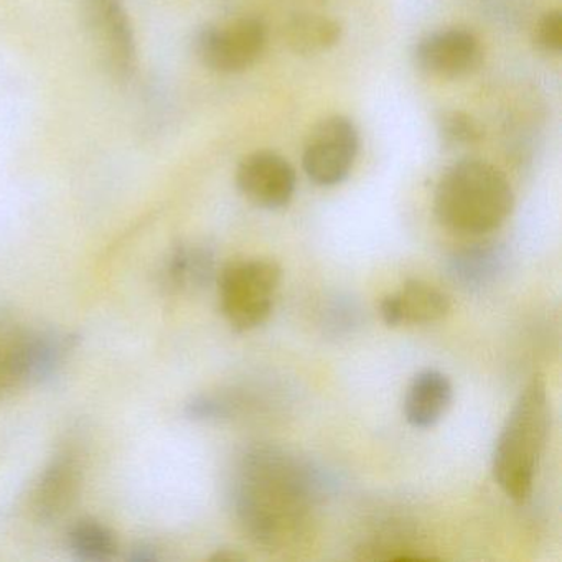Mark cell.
Returning a JSON list of instances; mask_svg holds the SVG:
<instances>
[{
  "label": "cell",
  "instance_id": "obj_4",
  "mask_svg": "<svg viewBox=\"0 0 562 562\" xmlns=\"http://www.w3.org/2000/svg\"><path fill=\"white\" fill-rule=\"evenodd\" d=\"M266 27L259 19L243 18L228 25L205 27L196 37L200 60L218 74H241L261 58Z\"/></svg>",
  "mask_w": 562,
  "mask_h": 562
},
{
  "label": "cell",
  "instance_id": "obj_11",
  "mask_svg": "<svg viewBox=\"0 0 562 562\" xmlns=\"http://www.w3.org/2000/svg\"><path fill=\"white\" fill-rule=\"evenodd\" d=\"M216 274L215 256L202 245H180L169 252L160 282L173 294H195L212 284Z\"/></svg>",
  "mask_w": 562,
  "mask_h": 562
},
{
  "label": "cell",
  "instance_id": "obj_3",
  "mask_svg": "<svg viewBox=\"0 0 562 562\" xmlns=\"http://www.w3.org/2000/svg\"><path fill=\"white\" fill-rule=\"evenodd\" d=\"M282 271L272 259H238L218 276L220 305L236 331H248L268 321Z\"/></svg>",
  "mask_w": 562,
  "mask_h": 562
},
{
  "label": "cell",
  "instance_id": "obj_18",
  "mask_svg": "<svg viewBox=\"0 0 562 562\" xmlns=\"http://www.w3.org/2000/svg\"><path fill=\"white\" fill-rule=\"evenodd\" d=\"M498 265L499 256L495 249H467L452 259V274L463 284H482L495 274Z\"/></svg>",
  "mask_w": 562,
  "mask_h": 562
},
{
  "label": "cell",
  "instance_id": "obj_20",
  "mask_svg": "<svg viewBox=\"0 0 562 562\" xmlns=\"http://www.w3.org/2000/svg\"><path fill=\"white\" fill-rule=\"evenodd\" d=\"M186 414L189 419L193 420L223 419V417L228 416V404H225V401L220 400V397L202 394V396L193 397L187 403Z\"/></svg>",
  "mask_w": 562,
  "mask_h": 562
},
{
  "label": "cell",
  "instance_id": "obj_19",
  "mask_svg": "<svg viewBox=\"0 0 562 562\" xmlns=\"http://www.w3.org/2000/svg\"><path fill=\"white\" fill-rule=\"evenodd\" d=\"M536 47L546 54H559L562 50V12L551 11L539 19L532 35Z\"/></svg>",
  "mask_w": 562,
  "mask_h": 562
},
{
  "label": "cell",
  "instance_id": "obj_2",
  "mask_svg": "<svg viewBox=\"0 0 562 562\" xmlns=\"http://www.w3.org/2000/svg\"><path fill=\"white\" fill-rule=\"evenodd\" d=\"M549 424L548 387L538 374L519 394L493 450V479L513 502L525 503L531 495Z\"/></svg>",
  "mask_w": 562,
  "mask_h": 562
},
{
  "label": "cell",
  "instance_id": "obj_13",
  "mask_svg": "<svg viewBox=\"0 0 562 562\" xmlns=\"http://www.w3.org/2000/svg\"><path fill=\"white\" fill-rule=\"evenodd\" d=\"M77 347V337L54 328H31L27 347V386L52 380Z\"/></svg>",
  "mask_w": 562,
  "mask_h": 562
},
{
  "label": "cell",
  "instance_id": "obj_10",
  "mask_svg": "<svg viewBox=\"0 0 562 562\" xmlns=\"http://www.w3.org/2000/svg\"><path fill=\"white\" fill-rule=\"evenodd\" d=\"M449 311V297L419 279H411L401 291L381 302V315L387 327L432 324L446 317Z\"/></svg>",
  "mask_w": 562,
  "mask_h": 562
},
{
  "label": "cell",
  "instance_id": "obj_7",
  "mask_svg": "<svg viewBox=\"0 0 562 562\" xmlns=\"http://www.w3.org/2000/svg\"><path fill=\"white\" fill-rule=\"evenodd\" d=\"M295 182L294 167L271 150H259L246 157L236 172L239 192L265 210L289 205L294 196Z\"/></svg>",
  "mask_w": 562,
  "mask_h": 562
},
{
  "label": "cell",
  "instance_id": "obj_8",
  "mask_svg": "<svg viewBox=\"0 0 562 562\" xmlns=\"http://www.w3.org/2000/svg\"><path fill=\"white\" fill-rule=\"evenodd\" d=\"M81 486V467L70 452L58 453L42 470L29 493L27 506L32 518L50 522L71 508Z\"/></svg>",
  "mask_w": 562,
  "mask_h": 562
},
{
  "label": "cell",
  "instance_id": "obj_16",
  "mask_svg": "<svg viewBox=\"0 0 562 562\" xmlns=\"http://www.w3.org/2000/svg\"><path fill=\"white\" fill-rule=\"evenodd\" d=\"M68 548L80 561H110L116 554V536L110 526L94 518H85L75 522L68 531Z\"/></svg>",
  "mask_w": 562,
  "mask_h": 562
},
{
  "label": "cell",
  "instance_id": "obj_15",
  "mask_svg": "<svg viewBox=\"0 0 562 562\" xmlns=\"http://www.w3.org/2000/svg\"><path fill=\"white\" fill-rule=\"evenodd\" d=\"M31 328L0 321V396L27 387V347Z\"/></svg>",
  "mask_w": 562,
  "mask_h": 562
},
{
  "label": "cell",
  "instance_id": "obj_5",
  "mask_svg": "<svg viewBox=\"0 0 562 562\" xmlns=\"http://www.w3.org/2000/svg\"><path fill=\"white\" fill-rule=\"evenodd\" d=\"M358 131L345 116H331L315 126L304 149L305 173L318 186L344 182L358 154Z\"/></svg>",
  "mask_w": 562,
  "mask_h": 562
},
{
  "label": "cell",
  "instance_id": "obj_1",
  "mask_svg": "<svg viewBox=\"0 0 562 562\" xmlns=\"http://www.w3.org/2000/svg\"><path fill=\"white\" fill-rule=\"evenodd\" d=\"M515 206L506 177L480 160H463L437 183L434 210L440 225L459 235H485L502 226Z\"/></svg>",
  "mask_w": 562,
  "mask_h": 562
},
{
  "label": "cell",
  "instance_id": "obj_9",
  "mask_svg": "<svg viewBox=\"0 0 562 562\" xmlns=\"http://www.w3.org/2000/svg\"><path fill=\"white\" fill-rule=\"evenodd\" d=\"M91 27L116 74L130 75L136 65V41L123 0H85Z\"/></svg>",
  "mask_w": 562,
  "mask_h": 562
},
{
  "label": "cell",
  "instance_id": "obj_17",
  "mask_svg": "<svg viewBox=\"0 0 562 562\" xmlns=\"http://www.w3.org/2000/svg\"><path fill=\"white\" fill-rule=\"evenodd\" d=\"M437 134L447 149H467L482 140L483 130L470 114L449 110L437 116Z\"/></svg>",
  "mask_w": 562,
  "mask_h": 562
},
{
  "label": "cell",
  "instance_id": "obj_14",
  "mask_svg": "<svg viewBox=\"0 0 562 562\" xmlns=\"http://www.w3.org/2000/svg\"><path fill=\"white\" fill-rule=\"evenodd\" d=\"M340 22L318 14H299L285 24L284 38L294 54L311 57L330 50L341 38Z\"/></svg>",
  "mask_w": 562,
  "mask_h": 562
},
{
  "label": "cell",
  "instance_id": "obj_12",
  "mask_svg": "<svg viewBox=\"0 0 562 562\" xmlns=\"http://www.w3.org/2000/svg\"><path fill=\"white\" fill-rule=\"evenodd\" d=\"M452 383L437 370H424L414 376L404 397V416L411 426L429 429L436 426L452 403Z\"/></svg>",
  "mask_w": 562,
  "mask_h": 562
},
{
  "label": "cell",
  "instance_id": "obj_6",
  "mask_svg": "<svg viewBox=\"0 0 562 562\" xmlns=\"http://www.w3.org/2000/svg\"><path fill=\"white\" fill-rule=\"evenodd\" d=\"M482 58L479 38L465 29L434 32L424 37L414 50V61L420 71L446 80L472 74Z\"/></svg>",
  "mask_w": 562,
  "mask_h": 562
}]
</instances>
